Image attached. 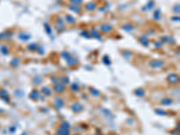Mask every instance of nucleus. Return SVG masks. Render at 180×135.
<instances>
[{
  "instance_id": "nucleus-1",
  "label": "nucleus",
  "mask_w": 180,
  "mask_h": 135,
  "mask_svg": "<svg viewBox=\"0 0 180 135\" xmlns=\"http://www.w3.org/2000/svg\"><path fill=\"white\" fill-rule=\"evenodd\" d=\"M150 65L153 68H160L164 66V61L161 60H153L150 62Z\"/></svg>"
},
{
  "instance_id": "nucleus-2",
  "label": "nucleus",
  "mask_w": 180,
  "mask_h": 135,
  "mask_svg": "<svg viewBox=\"0 0 180 135\" xmlns=\"http://www.w3.org/2000/svg\"><path fill=\"white\" fill-rule=\"evenodd\" d=\"M113 30V26L109 24H104L100 26V31L102 32L103 34H109V33H111Z\"/></svg>"
},
{
  "instance_id": "nucleus-3",
  "label": "nucleus",
  "mask_w": 180,
  "mask_h": 135,
  "mask_svg": "<svg viewBox=\"0 0 180 135\" xmlns=\"http://www.w3.org/2000/svg\"><path fill=\"white\" fill-rule=\"evenodd\" d=\"M178 76L175 73H172V74H169L167 78V80L169 82L170 84H177L178 82Z\"/></svg>"
},
{
  "instance_id": "nucleus-4",
  "label": "nucleus",
  "mask_w": 180,
  "mask_h": 135,
  "mask_svg": "<svg viewBox=\"0 0 180 135\" xmlns=\"http://www.w3.org/2000/svg\"><path fill=\"white\" fill-rule=\"evenodd\" d=\"M71 109L72 111L75 112V113H79V112H81L83 110V105L81 104H79V103H75V104L72 105Z\"/></svg>"
},
{
  "instance_id": "nucleus-5",
  "label": "nucleus",
  "mask_w": 180,
  "mask_h": 135,
  "mask_svg": "<svg viewBox=\"0 0 180 135\" xmlns=\"http://www.w3.org/2000/svg\"><path fill=\"white\" fill-rule=\"evenodd\" d=\"M55 27H56V29H57V31H59V32H61V31L64 29V24H63V22H62V20H61L60 18H57V21H56V25H55Z\"/></svg>"
},
{
  "instance_id": "nucleus-6",
  "label": "nucleus",
  "mask_w": 180,
  "mask_h": 135,
  "mask_svg": "<svg viewBox=\"0 0 180 135\" xmlns=\"http://www.w3.org/2000/svg\"><path fill=\"white\" fill-rule=\"evenodd\" d=\"M54 90L57 92V93H63V92L65 91L64 85L61 84V83H57L54 87Z\"/></svg>"
},
{
  "instance_id": "nucleus-7",
  "label": "nucleus",
  "mask_w": 180,
  "mask_h": 135,
  "mask_svg": "<svg viewBox=\"0 0 180 135\" xmlns=\"http://www.w3.org/2000/svg\"><path fill=\"white\" fill-rule=\"evenodd\" d=\"M39 97H40V93H39L37 89L33 90L32 93L30 94V98L33 99V100H37V99H39Z\"/></svg>"
},
{
  "instance_id": "nucleus-8",
  "label": "nucleus",
  "mask_w": 180,
  "mask_h": 135,
  "mask_svg": "<svg viewBox=\"0 0 180 135\" xmlns=\"http://www.w3.org/2000/svg\"><path fill=\"white\" fill-rule=\"evenodd\" d=\"M139 40H140V43L142 44V45H144V46H148V45H149V39H148V37H147L146 35H141V36H140Z\"/></svg>"
},
{
  "instance_id": "nucleus-9",
  "label": "nucleus",
  "mask_w": 180,
  "mask_h": 135,
  "mask_svg": "<svg viewBox=\"0 0 180 135\" xmlns=\"http://www.w3.org/2000/svg\"><path fill=\"white\" fill-rule=\"evenodd\" d=\"M85 7L87 11H94L95 9V7H96V5H95V2H89V3L86 5Z\"/></svg>"
},
{
  "instance_id": "nucleus-10",
  "label": "nucleus",
  "mask_w": 180,
  "mask_h": 135,
  "mask_svg": "<svg viewBox=\"0 0 180 135\" xmlns=\"http://www.w3.org/2000/svg\"><path fill=\"white\" fill-rule=\"evenodd\" d=\"M0 95H1V97L3 98L5 101H7V102L9 101L8 94H7V90H5V89H0Z\"/></svg>"
},
{
  "instance_id": "nucleus-11",
  "label": "nucleus",
  "mask_w": 180,
  "mask_h": 135,
  "mask_svg": "<svg viewBox=\"0 0 180 135\" xmlns=\"http://www.w3.org/2000/svg\"><path fill=\"white\" fill-rule=\"evenodd\" d=\"M134 94L137 95V96H140V97H143L144 95H145V90L144 89H142V88H138V89H136L135 91H134Z\"/></svg>"
},
{
  "instance_id": "nucleus-12",
  "label": "nucleus",
  "mask_w": 180,
  "mask_h": 135,
  "mask_svg": "<svg viewBox=\"0 0 180 135\" xmlns=\"http://www.w3.org/2000/svg\"><path fill=\"white\" fill-rule=\"evenodd\" d=\"M173 103V100L171 98H168V97H166L161 100V105H169Z\"/></svg>"
},
{
  "instance_id": "nucleus-13",
  "label": "nucleus",
  "mask_w": 180,
  "mask_h": 135,
  "mask_svg": "<svg viewBox=\"0 0 180 135\" xmlns=\"http://www.w3.org/2000/svg\"><path fill=\"white\" fill-rule=\"evenodd\" d=\"M89 92H90V94L93 95V96H99L100 94H101V93L97 90V89H95V88H89Z\"/></svg>"
},
{
  "instance_id": "nucleus-14",
  "label": "nucleus",
  "mask_w": 180,
  "mask_h": 135,
  "mask_svg": "<svg viewBox=\"0 0 180 135\" xmlns=\"http://www.w3.org/2000/svg\"><path fill=\"white\" fill-rule=\"evenodd\" d=\"M55 105L58 108H61L64 106V102L61 100L60 98H56L55 100Z\"/></svg>"
},
{
  "instance_id": "nucleus-15",
  "label": "nucleus",
  "mask_w": 180,
  "mask_h": 135,
  "mask_svg": "<svg viewBox=\"0 0 180 135\" xmlns=\"http://www.w3.org/2000/svg\"><path fill=\"white\" fill-rule=\"evenodd\" d=\"M133 28H134L133 25L131 24H123V26H122V29L125 30L126 32H131L132 30H133Z\"/></svg>"
},
{
  "instance_id": "nucleus-16",
  "label": "nucleus",
  "mask_w": 180,
  "mask_h": 135,
  "mask_svg": "<svg viewBox=\"0 0 180 135\" xmlns=\"http://www.w3.org/2000/svg\"><path fill=\"white\" fill-rule=\"evenodd\" d=\"M57 134L58 135H69V132H68V130L60 128L57 131Z\"/></svg>"
},
{
  "instance_id": "nucleus-17",
  "label": "nucleus",
  "mask_w": 180,
  "mask_h": 135,
  "mask_svg": "<svg viewBox=\"0 0 180 135\" xmlns=\"http://www.w3.org/2000/svg\"><path fill=\"white\" fill-rule=\"evenodd\" d=\"M31 37L30 34H24V33H22V34H19V38H20L21 40H29Z\"/></svg>"
},
{
  "instance_id": "nucleus-18",
  "label": "nucleus",
  "mask_w": 180,
  "mask_h": 135,
  "mask_svg": "<svg viewBox=\"0 0 180 135\" xmlns=\"http://www.w3.org/2000/svg\"><path fill=\"white\" fill-rule=\"evenodd\" d=\"M41 92H42L45 95H51V89H50L49 88H46V87H44V88H41Z\"/></svg>"
},
{
  "instance_id": "nucleus-19",
  "label": "nucleus",
  "mask_w": 180,
  "mask_h": 135,
  "mask_svg": "<svg viewBox=\"0 0 180 135\" xmlns=\"http://www.w3.org/2000/svg\"><path fill=\"white\" fill-rule=\"evenodd\" d=\"M66 20H67V22H68V24H74L76 22V19L74 18V17H72L71 15H67L66 16Z\"/></svg>"
},
{
  "instance_id": "nucleus-20",
  "label": "nucleus",
  "mask_w": 180,
  "mask_h": 135,
  "mask_svg": "<svg viewBox=\"0 0 180 135\" xmlns=\"http://www.w3.org/2000/svg\"><path fill=\"white\" fill-rule=\"evenodd\" d=\"M78 63V60L77 59H75V58H70L69 60H68V64L69 65V66H73V65H75Z\"/></svg>"
},
{
  "instance_id": "nucleus-21",
  "label": "nucleus",
  "mask_w": 180,
  "mask_h": 135,
  "mask_svg": "<svg viewBox=\"0 0 180 135\" xmlns=\"http://www.w3.org/2000/svg\"><path fill=\"white\" fill-rule=\"evenodd\" d=\"M91 34L94 36V37H95V38H98V40H101V36L99 35V34H98V32L96 30H95V29H92L91 30Z\"/></svg>"
},
{
  "instance_id": "nucleus-22",
  "label": "nucleus",
  "mask_w": 180,
  "mask_h": 135,
  "mask_svg": "<svg viewBox=\"0 0 180 135\" xmlns=\"http://www.w3.org/2000/svg\"><path fill=\"white\" fill-rule=\"evenodd\" d=\"M69 2L73 6H79L83 3V0H69Z\"/></svg>"
},
{
  "instance_id": "nucleus-23",
  "label": "nucleus",
  "mask_w": 180,
  "mask_h": 135,
  "mask_svg": "<svg viewBox=\"0 0 180 135\" xmlns=\"http://www.w3.org/2000/svg\"><path fill=\"white\" fill-rule=\"evenodd\" d=\"M69 9H71L73 12H75V13H77V14H79L80 13V11H81V9H80L79 7H78V6H72V7H69Z\"/></svg>"
},
{
  "instance_id": "nucleus-24",
  "label": "nucleus",
  "mask_w": 180,
  "mask_h": 135,
  "mask_svg": "<svg viewBox=\"0 0 180 135\" xmlns=\"http://www.w3.org/2000/svg\"><path fill=\"white\" fill-rule=\"evenodd\" d=\"M155 113L159 115H167V113L166 111L162 110V109H156V110H155Z\"/></svg>"
},
{
  "instance_id": "nucleus-25",
  "label": "nucleus",
  "mask_w": 180,
  "mask_h": 135,
  "mask_svg": "<svg viewBox=\"0 0 180 135\" xmlns=\"http://www.w3.org/2000/svg\"><path fill=\"white\" fill-rule=\"evenodd\" d=\"M60 81L63 84H68L69 83V78L67 76H62L60 78Z\"/></svg>"
},
{
  "instance_id": "nucleus-26",
  "label": "nucleus",
  "mask_w": 180,
  "mask_h": 135,
  "mask_svg": "<svg viewBox=\"0 0 180 135\" xmlns=\"http://www.w3.org/2000/svg\"><path fill=\"white\" fill-rule=\"evenodd\" d=\"M27 48H28V50H29V51H35V50L38 48V46L35 43H32V44H30V45H28Z\"/></svg>"
},
{
  "instance_id": "nucleus-27",
  "label": "nucleus",
  "mask_w": 180,
  "mask_h": 135,
  "mask_svg": "<svg viewBox=\"0 0 180 135\" xmlns=\"http://www.w3.org/2000/svg\"><path fill=\"white\" fill-rule=\"evenodd\" d=\"M69 127H70V125H69V123H68V122H61V128H62V129L68 130Z\"/></svg>"
},
{
  "instance_id": "nucleus-28",
  "label": "nucleus",
  "mask_w": 180,
  "mask_h": 135,
  "mask_svg": "<svg viewBox=\"0 0 180 135\" xmlns=\"http://www.w3.org/2000/svg\"><path fill=\"white\" fill-rule=\"evenodd\" d=\"M19 63H20V61H19L18 59H14L13 61H11V65H12L13 67H17V66L19 65Z\"/></svg>"
},
{
  "instance_id": "nucleus-29",
  "label": "nucleus",
  "mask_w": 180,
  "mask_h": 135,
  "mask_svg": "<svg viewBox=\"0 0 180 135\" xmlns=\"http://www.w3.org/2000/svg\"><path fill=\"white\" fill-rule=\"evenodd\" d=\"M70 89H71L72 91L74 92H78V90H79V88H78V86L76 83H74V84L71 85V88H70Z\"/></svg>"
},
{
  "instance_id": "nucleus-30",
  "label": "nucleus",
  "mask_w": 180,
  "mask_h": 135,
  "mask_svg": "<svg viewBox=\"0 0 180 135\" xmlns=\"http://www.w3.org/2000/svg\"><path fill=\"white\" fill-rule=\"evenodd\" d=\"M62 57L65 58V59L68 61V60H69V59L71 58V55L68 53V52H66V51H64V52H62Z\"/></svg>"
},
{
  "instance_id": "nucleus-31",
  "label": "nucleus",
  "mask_w": 180,
  "mask_h": 135,
  "mask_svg": "<svg viewBox=\"0 0 180 135\" xmlns=\"http://www.w3.org/2000/svg\"><path fill=\"white\" fill-rule=\"evenodd\" d=\"M104 63H105L106 65H110L111 64V61H110V59H109V57L107 56V55H105V57H104Z\"/></svg>"
},
{
  "instance_id": "nucleus-32",
  "label": "nucleus",
  "mask_w": 180,
  "mask_h": 135,
  "mask_svg": "<svg viewBox=\"0 0 180 135\" xmlns=\"http://www.w3.org/2000/svg\"><path fill=\"white\" fill-rule=\"evenodd\" d=\"M44 27H45V30L47 31V33L49 34H51V27H50V25L48 24H44Z\"/></svg>"
},
{
  "instance_id": "nucleus-33",
  "label": "nucleus",
  "mask_w": 180,
  "mask_h": 135,
  "mask_svg": "<svg viewBox=\"0 0 180 135\" xmlns=\"http://www.w3.org/2000/svg\"><path fill=\"white\" fill-rule=\"evenodd\" d=\"M161 43L160 42H159V41H155L154 42V47H156V48H158V49H160V48H161Z\"/></svg>"
},
{
  "instance_id": "nucleus-34",
  "label": "nucleus",
  "mask_w": 180,
  "mask_h": 135,
  "mask_svg": "<svg viewBox=\"0 0 180 135\" xmlns=\"http://www.w3.org/2000/svg\"><path fill=\"white\" fill-rule=\"evenodd\" d=\"M160 10H157L156 13L154 14V17L156 16V19H159V18H160Z\"/></svg>"
},
{
  "instance_id": "nucleus-35",
  "label": "nucleus",
  "mask_w": 180,
  "mask_h": 135,
  "mask_svg": "<svg viewBox=\"0 0 180 135\" xmlns=\"http://www.w3.org/2000/svg\"><path fill=\"white\" fill-rule=\"evenodd\" d=\"M152 7H153V2H152V1H150V3H149V6L147 5V7H148V9H150Z\"/></svg>"
},
{
  "instance_id": "nucleus-36",
  "label": "nucleus",
  "mask_w": 180,
  "mask_h": 135,
  "mask_svg": "<svg viewBox=\"0 0 180 135\" xmlns=\"http://www.w3.org/2000/svg\"><path fill=\"white\" fill-rule=\"evenodd\" d=\"M2 51H3V52L5 51V54H7V53H8V51H7V47H5V46H4V47L2 48Z\"/></svg>"
},
{
  "instance_id": "nucleus-37",
  "label": "nucleus",
  "mask_w": 180,
  "mask_h": 135,
  "mask_svg": "<svg viewBox=\"0 0 180 135\" xmlns=\"http://www.w3.org/2000/svg\"><path fill=\"white\" fill-rule=\"evenodd\" d=\"M51 80L53 81V83H55V84H57V83H58V80H57V78H54V77H52V78H51Z\"/></svg>"
}]
</instances>
